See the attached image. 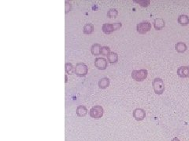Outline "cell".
<instances>
[{
  "instance_id": "cell-9",
  "label": "cell",
  "mask_w": 189,
  "mask_h": 141,
  "mask_svg": "<svg viewBox=\"0 0 189 141\" xmlns=\"http://www.w3.org/2000/svg\"><path fill=\"white\" fill-rule=\"evenodd\" d=\"M177 73L181 78H189V66H182L177 69Z\"/></svg>"
},
{
  "instance_id": "cell-2",
  "label": "cell",
  "mask_w": 189,
  "mask_h": 141,
  "mask_svg": "<svg viewBox=\"0 0 189 141\" xmlns=\"http://www.w3.org/2000/svg\"><path fill=\"white\" fill-rule=\"evenodd\" d=\"M148 75V71L146 69L134 70L132 72V78L136 82H143L145 80Z\"/></svg>"
},
{
  "instance_id": "cell-1",
  "label": "cell",
  "mask_w": 189,
  "mask_h": 141,
  "mask_svg": "<svg viewBox=\"0 0 189 141\" xmlns=\"http://www.w3.org/2000/svg\"><path fill=\"white\" fill-rule=\"evenodd\" d=\"M122 27V23H113V24H109L106 23L104 24L102 27V30H103V33L106 35H110L112 32L118 31V29H120Z\"/></svg>"
},
{
  "instance_id": "cell-21",
  "label": "cell",
  "mask_w": 189,
  "mask_h": 141,
  "mask_svg": "<svg viewBox=\"0 0 189 141\" xmlns=\"http://www.w3.org/2000/svg\"><path fill=\"white\" fill-rule=\"evenodd\" d=\"M65 4H66V8H65L66 14H68L72 10V3L70 2H69V1H65Z\"/></svg>"
},
{
  "instance_id": "cell-6",
  "label": "cell",
  "mask_w": 189,
  "mask_h": 141,
  "mask_svg": "<svg viewBox=\"0 0 189 141\" xmlns=\"http://www.w3.org/2000/svg\"><path fill=\"white\" fill-rule=\"evenodd\" d=\"M151 29V24L149 21H143L136 25V31L140 34H146Z\"/></svg>"
},
{
  "instance_id": "cell-5",
  "label": "cell",
  "mask_w": 189,
  "mask_h": 141,
  "mask_svg": "<svg viewBox=\"0 0 189 141\" xmlns=\"http://www.w3.org/2000/svg\"><path fill=\"white\" fill-rule=\"evenodd\" d=\"M88 72V67L85 63H77L75 66L74 73L78 77H85Z\"/></svg>"
},
{
  "instance_id": "cell-8",
  "label": "cell",
  "mask_w": 189,
  "mask_h": 141,
  "mask_svg": "<svg viewBox=\"0 0 189 141\" xmlns=\"http://www.w3.org/2000/svg\"><path fill=\"white\" fill-rule=\"evenodd\" d=\"M132 116L136 121H142L146 118V111L143 108H136L132 111Z\"/></svg>"
},
{
  "instance_id": "cell-13",
  "label": "cell",
  "mask_w": 189,
  "mask_h": 141,
  "mask_svg": "<svg viewBox=\"0 0 189 141\" xmlns=\"http://www.w3.org/2000/svg\"><path fill=\"white\" fill-rule=\"evenodd\" d=\"M102 46L99 43H94L91 45V52L92 53V55L94 56H99L101 54V50H102Z\"/></svg>"
},
{
  "instance_id": "cell-11",
  "label": "cell",
  "mask_w": 189,
  "mask_h": 141,
  "mask_svg": "<svg viewBox=\"0 0 189 141\" xmlns=\"http://www.w3.org/2000/svg\"><path fill=\"white\" fill-rule=\"evenodd\" d=\"M88 108L85 107V106L84 105H79L76 108V115L78 116V117L80 118H84L85 117V116L88 114Z\"/></svg>"
},
{
  "instance_id": "cell-4",
  "label": "cell",
  "mask_w": 189,
  "mask_h": 141,
  "mask_svg": "<svg viewBox=\"0 0 189 141\" xmlns=\"http://www.w3.org/2000/svg\"><path fill=\"white\" fill-rule=\"evenodd\" d=\"M104 114V109L102 106L100 105H95L90 109L89 114L92 118H101Z\"/></svg>"
},
{
  "instance_id": "cell-3",
  "label": "cell",
  "mask_w": 189,
  "mask_h": 141,
  "mask_svg": "<svg viewBox=\"0 0 189 141\" xmlns=\"http://www.w3.org/2000/svg\"><path fill=\"white\" fill-rule=\"evenodd\" d=\"M153 88L154 92L158 95H161L165 91V84H164V81L161 78H155L153 80Z\"/></svg>"
},
{
  "instance_id": "cell-19",
  "label": "cell",
  "mask_w": 189,
  "mask_h": 141,
  "mask_svg": "<svg viewBox=\"0 0 189 141\" xmlns=\"http://www.w3.org/2000/svg\"><path fill=\"white\" fill-rule=\"evenodd\" d=\"M118 14V10H117L115 8H111L109 10L108 12H107L106 16H107V17H109V18H115V17H117Z\"/></svg>"
},
{
  "instance_id": "cell-23",
  "label": "cell",
  "mask_w": 189,
  "mask_h": 141,
  "mask_svg": "<svg viewBox=\"0 0 189 141\" xmlns=\"http://www.w3.org/2000/svg\"><path fill=\"white\" fill-rule=\"evenodd\" d=\"M171 141H181V140H180L179 138H178V137H174L173 139Z\"/></svg>"
},
{
  "instance_id": "cell-15",
  "label": "cell",
  "mask_w": 189,
  "mask_h": 141,
  "mask_svg": "<svg viewBox=\"0 0 189 141\" xmlns=\"http://www.w3.org/2000/svg\"><path fill=\"white\" fill-rule=\"evenodd\" d=\"M93 32H94V25H93V24L87 23L83 27V32L85 35H90V34L93 33Z\"/></svg>"
},
{
  "instance_id": "cell-20",
  "label": "cell",
  "mask_w": 189,
  "mask_h": 141,
  "mask_svg": "<svg viewBox=\"0 0 189 141\" xmlns=\"http://www.w3.org/2000/svg\"><path fill=\"white\" fill-rule=\"evenodd\" d=\"M111 52L110 51V48L109 46H103V48H102V50H101V55L103 56H107L110 54V53Z\"/></svg>"
},
{
  "instance_id": "cell-17",
  "label": "cell",
  "mask_w": 189,
  "mask_h": 141,
  "mask_svg": "<svg viewBox=\"0 0 189 141\" xmlns=\"http://www.w3.org/2000/svg\"><path fill=\"white\" fill-rule=\"evenodd\" d=\"M107 61H108V62L111 64H116L118 61V53L115 52H112L111 51V52L110 53V54L107 56Z\"/></svg>"
},
{
  "instance_id": "cell-10",
  "label": "cell",
  "mask_w": 189,
  "mask_h": 141,
  "mask_svg": "<svg viewBox=\"0 0 189 141\" xmlns=\"http://www.w3.org/2000/svg\"><path fill=\"white\" fill-rule=\"evenodd\" d=\"M154 28H155V30L159 31L162 30L163 28L165 26V21L164 19L162 18H155L153 22Z\"/></svg>"
},
{
  "instance_id": "cell-22",
  "label": "cell",
  "mask_w": 189,
  "mask_h": 141,
  "mask_svg": "<svg viewBox=\"0 0 189 141\" xmlns=\"http://www.w3.org/2000/svg\"><path fill=\"white\" fill-rule=\"evenodd\" d=\"M136 2L140 4V6L143 7L148 6L149 4H150V1H136Z\"/></svg>"
},
{
  "instance_id": "cell-7",
  "label": "cell",
  "mask_w": 189,
  "mask_h": 141,
  "mask_svg": "<svg viewBox=\"0 0 189 141\" xmlns=\"http://www.w3.org/2000/svg\"><path fill=\"white\" fill-rule=\"evenodd\" d=\"M107 65H108L107 60L104 57H97L94 60V66L99 70H105L107 67Z\"/></svg>"
},
{
  "instance_id": "cell-12",
  "label": "cell",
  "mask_w": 189,
  "mask_h": 141,
  "mask_svg": "<svg viewBox=\"0 0 189 141\" xmlns=\"http://www.w3.org/2000/svg\"><path fill=\"white\" fill-rule=\"evenodd\" d=\"M110 81L109 78H103V79H100L98 82V86L100 89H105L106 88H108L110 86Z\"/></svg>"
},
{
  "instance_id": "cell-18",
  "label": "cell",
  "mask_w": 189,
  "mask_h": 141,
  "mask_svg": "<svg viewBox=\"0 0 189 141\" xmlns=\"http://www.w3.org/2000/svg\"><path fill=\"white\" fill-rule=\"evenodd\" d=\"M65 70H66V73L67 75H73L74 73L75 67L71 64V63H66L65 64Z\"/></svg>"
},
{
  "instance_id": "cell-14",
  "label": "cell",
  "mask_w": 189,
  "mask_h": 141,
  "mask_svg": "<svg viewBox=\"0 0 189 141\" xmlns=\"http://www.w3.org/2000/svg\"><path fill=\"white\" fill-rule=\"evenodd\" d=\"M175 49L177 53H184L187 49V46L184 42H177L175 44Z\"/></svg>"
},
{
  "instance_id": "cell-16",
  "label": "cell",
  "mask_w": 189,
  "mask_h": 141,
  "mask_svg": "<svg viewBox=\"0 0 189 141\" xmlns=\"http://www.w3.org/2000/svg\"><path fill=\"white\" fill-rule=\"evenodd\" d=\"M177 21L178 23L182 26H186L187 25L189 24V17L187 15H185V14H181L178 17V19H177Z\"/></svg>"
},
{
  "instance_id": "cell-24",
  "label": "cell",
  "mask_w": 189,
  "mask_h": 141,
  "mask_svg": "<svg viewBox=\"0 0 189 141\" xmlns=\"http://www.w3.org/2000/svg\"><path fill=\"white\" fill-rule=\"evenodd\" d=\"M68 82V78H67V75H66V82Z\"/></svg>"
}]
</instances>
